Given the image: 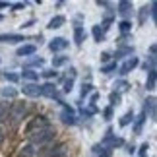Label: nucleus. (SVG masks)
Wrapping results in <instances>:
<instances>
[{
	"label": "nucleus",
	"mask_w": 157,
	"mask_h": 157,
	"mask_svg": "<svg viewBox=\"0 0 157 157\" xmlns=\"http://www.w3.org/2000/svg\"><path fill=\"white\" fill-rule=\"evenodd\" d=\"M56 136V130L52 126H47V128H41V130H35L31 132L27 138H29V144L35 147V146H43V144H49L51 140H54Z\"/></svg>",
	"instance_id": "nucleus-1"
},
{
	"label": "nucleus",
	"mask_w": 157,
	"mask_h": 157,
	"mask_svg": "<svg viewBox=\"0 0 157 157\" xmlns=\"http://www.w3.org/2000/svg\"><path fill=\"white\" fill-rule=\"evenodd\" d=\"M25 113H27V105L23 103V101H17V103L12 105V109L8 111L12 126H17V124H20L21 120H23V117H25Z\"/></svg>",
	"instance_id": "nucleus-2"
},
{
	"label": "nucleus",
	"mask_w": 157,
	"mask_h": 157,
	"mask_svg": "<svg viewBox=\"0 0 157 157\" xmlns=\"http://www.w3.org/2000/svg\"><path fill=\"white\" fill-rule=\"evenodd\" d=\"M47 126H51L49 118L43 117V114H37V117H33V118L27 122V126H25V136H29V134H31V132H35V130L47 128Z\"/></svg>",
	"instance_id": "nucleus-3"
},
{
	"label": "nucleus",
	"mask_w": 157,
	"mask_h": 157,
	"mask_svg": "<svg viewBox=\"0 0 157 157\" xmlns=\"http://www.w3.org/2000/svg\"><path fill=\"white\" fill-rule=\"evenodd\" d=\"M60 120H62L64 124H70V126H74L78 122V118H76V111L72 109L70 105H62V113H60Z\"/></svg>",
	"instance_id": "nucleus-4"
},
{
	"label": "nucleus",
	"mask_w": 157,
	"mask_h": 157,
	"mask_svg": "<svg viewBox=\"0 0 157 157\" xmlns=\"http://www.w3.org/2000/svg\"><path fill=\"white\" fill-rule=\"evenodd\" d=\"M138 64H140V58H138V56H130V58H126V60H124V64L118 68V74H120V76L130 74V72L134 70Z\"/></svg>",
	"instance_id": "nucleus-5"
},
{
	"label": "nucleus",
	"mask_w": 157,
	"mask_h": 157,
	"mask_svg": "<svg viewBox=\"0 0 157 157\" xmlns=\"http://www.w3.org/2000/svg\"><path fill=\"white\" fill-rule=\"evenodd\" d=\"M66 149H68V146L66 144H56V146H51L43 149V155L45 157H58V155H66Z\"/></svg>",
	"instance_id": "nucleus-6"
},
{
	"label": "nucleus",
	"mask_w": 157,
	"mask_h": 157,
	"mask_svg": "<svg viewBox=\"0 0 157 157\" xmlns=\"http://www.w3.org/2000/svg\"><path fill=\"white\" fill-rule=\"evenodd\" d=\"M68 45H70V43H68L64 37H56V39H52L51 43H49V49H51L52 52H60V51H64Z\"/></svg>",
	"instance_id": "nucleus-7"
},
{
	"label": "nucleus",
	"mask_w": 157,
	"mask_h": 157,
	"mask_svg": "<svg viewBox=\"0 0 157 157\" xmlns=\"http://www.w3.org/2000/svg\"><path fill=\"white\" fill-rule=\"evenodd\" d=\"M39 93L43 95V97H54V95H56V86H54L52 82H45L43 86H39Z\"/></svg>",
	"instance_id": "nucleus-8"
},
{
	"label": "nucleus",
	"mask_w": 157,
	"mask_h": 157,
	"mask_svg": "<svg viewBox=\"0 0 157 157\" xmlns=\"http://www.w3.org/2000/svg\"><path fill=\"white\" fill-rule=\"evenodd\" d=\"M117 10H118V14L122 16V17H128L134 8H132V2H128V0H120L118 6H117Z\"/></svg>",
	"instance_id": "nucleus-9"
},
{
	"label": "nucleus",
	"mask_w": 157,
	"mask_h": 157,
	"mask_svg": "<svg viewBox=\"0 0 157 157\" xmlns=\"http://www.w3.org/2000/svg\"><path fill=\"white\" fill-rule=\"evenodd\" d=\"M23 35H17V33H2L0 35V43H21Z\"/></svg>",
	"instance_id": "nucleus-10"
},
{
	"label": "nucleus",
	"mask_w": 157,
	"mask_h": 157,
	"mask_svg": "<svg viewBox=\"0 0 157 157\" xmlns=\"http://www.w3.org/2000/svg\"><path fill=\"white\" fill-rule=\"evenodd\" d=\"M23 95H27V97H39V86L37 83H23Z\"/></svg>",
	"instance_id": "nucleus-11"
},
{
	"label": "nucleus",
	"mask_w": 157,
	"mask_h": 157,
	"mask_svg": "<svg viewBox=\"0 0 157 157\" xmlns=\"http://www.w3.org/2000/svg\"><path fill=\"white\" fill-rule=\"evenodd\" d=\"M144 114H146V117H147V114H149V117H155V97H147L146 99V103H144V111H142Z\"/></svg>",
	"instance_id": "nucleus-12"
},
{
	"label": "nucleus",
	"mask_w": 157,
	"mask_h": 157,
	"mask_svg": "<svg viewBox=\"0 0 157 157\" xmlns=\"http://www.w3.org/2000/svg\"><path fill=\"white\" fill-rule=\"evenodd\" d=\"M157 86V72L155 70H149L147 72V82H146V89L147 91H153Z\"/></svg>",
	"instance_id": "nucleus-13"
},
{
	"label": "nucleus",
	"mask_w": 157,
	"mask_h": 157,
	"mask_svg": "<svg viewBox=\"0 0 157 157\" xmlns=\"http://www.w3.org/2000/svg\"><path fill=\"white\" fill-rule=\"evenodd\" d=\"M43 64H45V60L41 58V56H33V58H27L23 66H25L27 70H33V68H39V66H43Z\"/></svg>",
	"instance_id": "nucleus-14"
},
{
	"label": "nucleus",
	"mask_w": 157,
	"mask_h": 157,
	"mask_svg": "<svg viewBox=\"0 0 157 157\" xmlns=\"http://www.w3.org/2000/svg\"><path fill=\"white\" fill-rule=\"evenodd\" d=\"M146 114L140 113V117H134V134H142V128H144V124H146Z\"/></svg>",
	"instance_id": "nucleus-15"
},
{
	"label": "nucleus",
	"mask_w": 157,
	"mask_h": 157,
	"mask_svg": "<svg viewBox=\"0 0 157 157\" xmlns=\"http://www.w3.org/2000/svg\"><path fill=\"white\" fill-rule=\"evenodd\" d=\"M83 41H86V31H83L82 25H76V27H74V43L80 47Z\"/></svg>",
	"instance_id": "nucleus-16"
},
{
	"label": "nucleus",
	"mask_w": 157,
	"mask_h": 157,
	"mask_svg": "<svg viewBox=\"0 0 157 157\" xmlns=\"http://www.w3.org/2000/svg\"><path fill=\"white\" fill-rule=\"evenodd\" d=\"M21 78L23 80H27L29 83H35L39 80V72H35V70H27V68H23V72H21Z\"/></svg>",
	"instance_id": "nucleus-17"
},
{
	"label": "nucleus",
	"mask_w": 157,
	"mask_h": 157,
	"mask_svg": "<svg viewBox=\"0 0 157 157\" xmlns=\"http://www.w3.org/2000/svg\"><path fill=\"white\" fill-rule=\"evenodd\" d=\"M35 51H37L35 45H21L17 49V56H31V54H35Z\"/></svg>",
	"instance_id": "nucleus-18"
},
{
	"label": "nucleus",
	"mask_w": 157,
	"mask_h": 157,
	"mask_svg": "<svg viewBox=\"0 0 157 157\" xmlns=\"http://www.w3.org/2000/svg\"><path fill=\"white\" fill-rule=\"evenodd\" d=\"M132 54H134V47H120V49L117 51V54H114V58H124V56H132ZM117 60H114V62H117Z\"/></svg>",
	"instance_id": "nucleus-19"
},
{
	"label": "nucleus",
	"mask_w": 157,
	"mask_h": 157,
	"mask_svg": "<svg viewBox=\"0 0 157 157\" xmlns=\"http://www.w3.org/2000/svg\"><path fill=\"white\" fill-rule=\"evenodd\" d=\"M64 23H66V17L64 16H54L52 20L49 21V25H47V27H49V29H58V27H62Z\"/></svg>",
	"instance_id": "nucleus-20"
},
{
	"label": "nucleus",
	"mask_w": 157,
	"mask_h": 157,
	"mask_svg": "<svg viewBox=\"0 0 157 157\" xmlns=\"http://www.w3.org/2000/svg\"><path fill=\"white\" fill-rule=\"evenodd\" d=\"M122 144H124V140H122V138H111V140H109L107 144H103V146L109 149V151H111V149H114V147H120V146H122Z\"/></svg>",
	"instance_id": "nucleus-21"
},
{
	"label": "nucleus",
	"mask_w": 157,
	"mask_h": 157,
	"mask_svg": "<svg viewBox=\"0 0 157 157\" xmlns=\"http://www.w3.org/2000/svg\"><path fill=\"white\" fill-rule=\"evenodd\" d=\"M130 122H134V113H132V111L124 113L122 117H120V120H118V126H122V128H124V126H128Z\"/></svg>",
	"instance_id": "nucleus-22"
},
{
	"label": "nucleus",
	"mask_w": 157,
	"mask_h": 157,
	"mask_svg": "<svg viewBox=\"0 0 157 157\" xmlns=\"http://www.w3.org/2000/svg\"><path fill=\"white\" fill-rule=\"evenodd\" d=\"M70 56H64V54H60V56H52V68H60V66L68 64Z\"/></svg>",
	"instance_id": "nucleus-23"
},
{
	"label": "nucleus",
	"mask_w": 157,
	"mask_h": 157,
	"mask_svg": "<svg viewBox=\"0 0 157 157\" xmlns=\"http://www.w3.org/2000/svg\"><path fill=\"white\" fill-rule=\"evenodd\" d=\"M114 91H117V93H122V91H128V89H130V83L128 82H124V80H120V82H114Z\"/></svg>",
	"instance_id": "nucleus-24"
},
{
	"label": "nucleus",
	"mask_w": 157,
	"mask_h": 157,
	"mask_svg": "<svg viewBox=\"0 0 157 157\" xmlns=\"http://www.w3.org/2000/svg\"><path fill=\"white\" fill-rule=\"evenodd\" d=\"M35 151H37V149H35L31 144H27V146H23V147H21L20 157H33V155H35Z\"/></svg>",
	"instance_id": "nucleus-25"
},
{
	"label": "nucleus",
	"mask_w": 157,
	"mask_h": 157,
	"mask_svg": "<svg viewBox=\"0 0 157 157\" xmlns=\"http://www.w3.org/2000/svg\"><path fill=\"white\" fill-rule=\"evenodd\" d=\"M91 33H93V39H95V43H101V41L105 39V33L101 31V27H99V25H93Z\"/></svg>",
	"instance_id": "nucleus-26"
},
{
	"label": "nucleus",
	"mask_w": 157,
	"mask_h": 157,
	"mask_svg": "<svg viewBox=\"0 0 157 157\" xmlns=\"http://www.w3.org/2000/svg\"><path fill=\"white\" fill-rule=\"evenodd\" d=\"M120 99H122V95H120V93H117V91H113L111 95H109V103H111L109 107H117V105L120 103Z\"/></svg>",
	"instance_id": "nucleus-27"
},
{
	"label": "nucleus",
	"mask_w": 157,
	"mask_h": 157,
	"mask_svg": "<svg viewBox=\"0 0 157 157\" xmlns=\"http://www.w3.org/2000/svg\"><path fill=\"white\" fill-rule=\"evenodd\" d=\"M10 111V105H8V101H0V122L6 118V114H8Z\"/></svg>",
	"instance_id": "nucleus-28"
},
{
	"label": "nucleus",
	"mask_w": 157,
	"mask_h": 157,
	"mask_svg": "<svg viewBox=\"0 0 157 157\" xmlns=\"http://www.w3.org/2000/svg\"><path fill=\"white\" fill-rule=\"evenodd\" d=\"M118 29L122 31V35H128V33H130V29H132V23H130L128 20H122V21L118 23Z\"/></svg>",
	"instance_id": "nucleus-29"
},
{
	"label": "nucleus",
	"mask_w": 157,
	"mask_h": 157,
	"mask_svg": "<svg viewBox=\"0 0 157 157\" xmlns=\"http://www.w3.org/2000/svg\"><path fill=\"white\" fill-rule=\"evenodd\" d=\"M147 16H149V8H147V6H144V8L140 10V16H138V21H140V25H144V23H146Z\"/></svg>",
	"instance_id": "nucleus-30"
},
{
	"label": "nucleus",
	"mask_w": 157,
	"mask_h": 157,
	"mask_svg": "<svg viewBox=\"0 0 157 157\" xmlns=\"http://www.w3.org/2000/svg\"><path fill=\"white\" fill-rule=\"evenodd\" d=\"M117 70V62H109V64H105V66H101V72H103V74H111V72H114Z\"/></svg>",
	"instance_id": "nucleus-31"
},
{
	"label": "nucleus",
	"mask_w": 157,
	"mask_h": 157,
	"mask_svg": "<svg viewBox=\"0 0 157 157\" xmlns=\"http://www.w3.org/2000/svg\"><path fill=\"white\" fill-rule=\"evenodd\" d=\"M91 91H93V86H91V83H86V82H83V86H82V93H80V95H82V99H83V97H87V95L91 93Z\"/></svg>",
	"instance_id": "nucleus-32"
},
{
	"label": "nucleus",
	"mask_w": 157,
	"mask_h": 157,
	"mask_svg": "<svg viewBox=\"0 0 157 157\" xmlns=\"http://www.w3.org/2000/svg\"><path fill=\"white\" fill-rule=\"evenodd\" d=\"M2 95H4V97H16L17 91H16L14 87H4V89H2Z\"/></svg>",
	"instance_id": "nucleus-33"
},
{
	"label": "nucleus",
	"mask_w": 157,
	"mask_h": 157,
	"mask_svg": "<svg viewBox=\"0 0 157 157\" xmlns=\"http://www.w3.org/2000/svg\"><path fill=\"white\" fill-rule=\"evenodd\" d=\"M41 74H43L47 80H52V78H56V70H54V68H49V70H43Z\"/></svg>",
	"instance_id": "nucleus-34"
},
{
	"label": "nucleus",
	"mask_w": 157,
	"mask_h": 157,
	"mask_svg": "<svg viewBox=\"0 0 157 157\" xmlns=\"http://www.w3.org/2000/svg\"><path fill=\"white\" fill-rule=\"evenodd\" d=\"M4 78H6L8 82H12V83L20 82V76H17V74H12V72H6V74H4Z\"/></svg>",
	"instance_id": "nucleus-35"
},
{
	"label": "nucleus",
	"mask_w": 157,
	"mask_h": 157,
	"mask_svg": "<svg viewBox=\"0 0 157 157\" xmlns=\"http://www.w3.org/2000/svg\"><path fill=\"white\" fill-rule=\"evenodd\" d=\"M111 23H113V17H105V20H103V23H101V25H99V27H101V31L105 33L107 29L111 27Z\"/></svg>",
	"instance_id": "nucleus-36"
},
{
	"label": "nucleus",
	"mask_w": 157,
	"mask_h": 157,
	"mask_svg": "<svg viewBox=\"0 0 157 157\" xmlns=\"http://www.w3.org/2000/svg\"><path fill=\"white\" fill-rule=\"evenodd\" d=\"M149 16H151L153 20H157V2H151V4H149Z\"/></svg>",
	"instance_id": "nucleus-37"
},
{
	"label": "nucleus",
	"mask_w": 157,
	"mask_h": 157,
	"mask_svg": "<svg viewBox=\"0 0 157 157\" xmlns=\"http://www.w3.org/2000/svg\"><path fill=\"white\" fill-rule=\"evenodd\" d=\"M72 87H74V80H66L64 82V93H70Z\"/></svg>",
	"instance_id": "nucleus-38"
},
{
	"label": "nucleus",
	"mask_w": 157,
	"mask_h": 157,
	"mask_svg": "<svg viewBox=\"0 0 157 157\" xmlns=\"http://www.w3.org/2000/svg\"><path fill=\"white\" fill-rule=\"evenodd\" d=\"M103 117H105V120H111V118H113V107L103 109Z\"/></svg>",
	"instance_id": "nucleus-39"
},
{
	"label": "nucleus",
	"mask_w": 157,
	"mask_h": 157,
	"mask_svg": "<svg viewBox=\"0 0 157 157\" xmlns=\"http://www.w3.org/2000/svg\"><path fill=\"white\" fill-rule=\"evenodd\" d=\"M147 149H149L147 142H146V144H142V146H140V157H147V155H146V153H147Z\"/></svg>",
	"instance_id": "nucleus-40"
},
{
	"label": "nucleus",
	"mask_w": 157,
	"mask_h": 157,
	"mask_svg": "<svg viewBox=\"0 0 157 157\" xmlns=\"http://www.w3.org/2000/svg\"><path fill=\"white\" fill-rule=\"evenodd\" d=\"M76 76H78V72H76V68H70V70H68V76H66V80H74Z\"/></svg>",
	"instance_id": "nucleus-41"
},
{
	"label": "nucleus",
	"mask_w": 157,
	"mask_h": 157,
	"mask_svg": "<svg viewBox=\"0 0 157 157\" xmlns=\"http://www.w3.org/2000/svg\"><path fill=\"white\" fill-rule=\"evenodd\" d=\"M6 136H8V130H6V128H0V146H2V142L6 140Z\"/></svg>",
	"instance_id": "nucleus-42"
},
{
	"label": "nucleus",
	"mask_w": 157,
	"mask_h": 157,
	"mask_svg": "<svg viewBox=\"0 0 157 157\" xmlns=\"http://www.w3.org/2000/svg\"><path fill=\"white\" fill-rule=\"evenodd\" d=\"M25 8V2H16V4H12V10H23Z\"/></svg>",
	"instance_id": "nucleus-43"
},
{
	"label": "nucleus",
	"mask_w": 157,
	"mask_h": 157,
	"mask_svg": "<svg viewBox=\"0 0 157 157\" xmlns=\"http://www.w3.org/2000/svg\"><path fill=\"white\" fill-rule=\"evenodd\" d=\"M99 58H101V62H109V60H111V52H103Z\"/></svg>",
	"instance_id": "nucleus-44"
},
{
	"label": "nucleus",
	"mask_w": 157,
	"mask_h": 157,
	"mask_svg": "<svg viewBox=\"0 0 157 157\" xmlns=\"http://www.w3.org/2000/svg\"><path fill=\"white\" fill-rule=\"evenodd\" d=\"M99 157H113V153L109 151V149H105V151H101V155Z\"/></svg>",
	"instance_id": "nucleus-45"
},
{
	"label": "nucleus",
	"mask_w": 157,
	"mask_h": 157,
	"mask_svg": "<svg viewBox=\"0 0 157 157\" xmlns=\"http://www.w3.org/2000/svg\"><path fill=\"white\" fill-rule=\"evenodd\" d=\"M97 99H99V95H97V93H91V105L97 103Z\"/></svg>",
	"instance_id": "nucleus-46"
},
{
	"label": "nucleus",
	"mask_w": 157,
	"mask_h": 157,
	"mask_svg": "<svg viewBox=\"0 0 157 157\" xmlns=\"http://www.w3.org/2000/svg\"><path fill=\"white\" fill-rule=\"evenodd\" d=\"M155 51H157V47H155V45L149 47V52H151V56H155Z\"/></svg>",
	"instance_id": "nucleus-47"
},
{
	"label": "nucleus",
	"mask_w": 157,
	"mask_h": 157,
	"mask_svg": "<svg viewBox=\"0 0 157 157\" xmlns=\"http://www.w3.org/2000/svg\"><path fill=\"white\" fill-rule=\"evenodd\" d=\"M128 153H130V155H134V153H136V147H134V146H130V147H128Z\"/></svg>",
	"instance_id": "nucleus-48"
},
{
	"label": "nucleus",
	"mask_w": 157,
	"mask_h": 157,
	"mask_svg": "<svg viewBox=\"0 0 157 157\" xmlns=\"http://www.w3.org/2000/svg\"><path fill=\"white\" fill-rule=\"evenodd\" d=\"M2 8H8V2H0V10Z\"/></svg>",
	"instance_id": "nucleus-49"
},
{
	"label": "nucleus",
	"mask_w": 157,
	"mask_h": 157,
	"mask_svg": "<svg viewBox=\"0 0 157 157\" xmlns=\"http://www.w3.org/2000/svg\"><path fill=\"white\" fill-rule=\"evenodd\" d=\"M2 20H4V16H2V14H0V21H2Z\"/></svg>",
	"instance_id": "nucleus-50"
},
{
	"label": "nucleus",
	"mask_w": 157,
	"mask_h": 157,
	"mask_svg": "<svg viewBox=\"0 0 157 157\" xmlns=\"http://www.w3.org/2000/svg\"><path fill=\"white\" fill-rule=\"evenodd\" d=\"M58 157H68V155H58Z\"/></svg>",
	"instance_id": "nucleus-51"
}]
</instances>
